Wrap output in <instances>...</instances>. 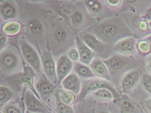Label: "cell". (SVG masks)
<instances>
[{"mask_svg": "<svg viewBox=\"0 0 151 113\" xmlns=\"http://www.w3.org/2000/svg\"><path fill=\"white\" fill-rule=\"evenodd\" d=\"M41 3L25 2L20 10L24 37L39 52L48 49L49 28L54 17Z\"/></svg>", "mask_w": 151, "mask_h": 113, "instance_id": "obj_1", "label": "cell"}, {"mask_svg": "<svg viewBox=\"0 0 151 113\" xmlns=\"http://www.w3.org/2000/svg\"><path fill=\"white\" fill-rule=\"evenodd\" d=\"M88 31L110 46L123 39L134 37V32L121 17L106 19L88 28Z\"/></svg>", "mask_w": 151, "mask_h": 113, "instance_id": "obj_2", "label": "cell"}, {"mask_svg": "<svg viewBox=\"0 0 151 113\" xmlns=\"http://www.w3.org/2000/svg\"><path fill=\"white\" fill-rule=\"evenodd\" d=\"M74 30L70 24L61 17L53 19L48 34V49L53 56L64 55L76 45Z\"/></svg>", "mask_w": 151, "mask_h": 113, "instance_id": "obj_3", "label": "cell"}, {"mask_svg": "<svg viewBox=\"0 0 151 113\" xmlns=\"http://www.w3.org/2000/svg\"><path fill=\"white\" fill-rule=\"evenodd\" d=\"M19 53L12 47H6L1 50L0 70L1 74L4 76H14L23 71Z\"/></svg>", "mask_w": 151, "mask_h": 113, "instance_id": "obj_4", "label": "cell"}, {"mask_svg": "<svg viewBox=\"0 0 151 113\" xmlns=\"http://www.w3.org/2000/svg\"><path fill=\"white\" fill-rule=\"evenodd\" d=\"M102 61L108 69L111 79L112 77L125 75L131 70L137 69L139 64L138 60L132 55L121 54H113L109 58Z\"/></svg>", "mask_w": 151, "mask_h": 113, "instance_id": "obj_5", "label": "cell"}, {"mask_svg": "<svg viewBox=\"0 0 151 113\" xmlns=\"http://www.w3.org/2000/svg\"><path fill=\"white\" fill-rule=\"evenodd\" d=\"M18 45L22 56L26 63L34 69L39 77L43 75L44 73L41 57L35 47L23 37L19 38Z\"/></svg>", "mask_w": 151, "mask_h": 113, "instance_id": "obj_6", "label": "cell"}, {"mask_svg": "<svg viewBox=\"0 0 151 113\" xmlns=\"http://www.w3.org/2000/svg\"><path fill=\"white\" fill-rule=\"evenodd\" d=\"M101 88H106L109 90L113 94L114 99L117 100L120 97L119 93L110 82L95 77L85 79L82 81V89L77 98V101L82 100L88 94Z\"/></svg>", "mask_w": 151, "mask_h": 113, "instance_id": "obj_7", "label": "cell"}, {"mask_svg": "<svg viewBox=\"0 0 151 113\" xmlns=\"http://www.w3.org/2000/svg\"><path fill=\"white\" fill-rule=\"evenodd\" d=\"M97 57L106 60L113 55L112 46L99 40L93 34L86 31L77 34Z\"/></svg>", "mask_w": 151, "mask_h": 113, "instance_id": "obj_8", "label": "cell"}, {"mask_svg": "<svg viewBox=\"0 0 151 113\" xmlns=\"http://www.w3.org/2000/svg\"><path fill=\"white\" fill-rule=\"evenodd\" d=\"M90 13L84 5L83 1H75L73 9L70 16V25L76 34L86 31L90 19Z\"/></svg>", "mask_w": 151, "mask_h": 113, "instance_id": "obj_9", "label": "cell"}, {"mask_svg": "<svg viewBox=\"0 0 151 113\" xmlns=\"http://www.w3.org/2000/svg\"><path fill=\"white\" fill-rule=\"evenodd\" d=\"M24 102L27 111L33 113H53L52 110L43 103L35 94L27 88L24 92Z\"/></svg>", "mask_w": 151, "mask_h": 113, "instance_id": "obj_10", "label": "cell"}, {"mask_svg": "<svg viewBox=\"0 0 151 113\" xmlns=\"http://www.w3.org/2000/svg\"><path fill=\"white\" fill-rule=\"evenodd\" d=\"M43 72L47 77L55 85L58 84L56 64L54 56L49 49H44L40 52Z\"/></svg>", "mask_w": 151, "mask_h": 113, "instance_id": "obj_11", "label": "cell"}, {"mask_svg": "<svg viewBox=\"0 0 151 113\" xmlns=\"http://www.w3.org/2000/svg\"><path fill=\"white\" fill-rule=\"evenodd\" d=\"M23 64V71L21 73L14 75V77H15L14 79H15L17 83L19 84L24 85L25 86L27 87L35 94V95L40 100L43 101L39 94L36 91L35 86L34 85V78L37 77V75L34 69L28 64L26 63Z\"/></svg>", "mask_w": 151, "mask_h": 113, "instance_id": "obj_12", "label": "cell"}, {"mask_svg": "<svg viewBox=\"0 0 151 113\" xmlns=\"http://www.w3.org/2000/svg\"><path fill=\"white\" fill-rule=\"evenodd\" d=\"M142 77V72L139 69H134L127 72L121 81V87L124 93L126 94L131 93Z\"/></svg>", "mask_w": 151, "mask_h": 113, "instance_id": "obj_13", "label": "cell"}, {"mask_svg": "<svg viewBox=\"0 0 151 113\" xmlns=\"http://www.w3.org/2000/svg\"><path fill=\"white\" fill-rule=\"evenodd\" d=\"M47 4L52 10L56 12L61 17L70 24V16L73 9L75 1H46Z\"/></svg>", "mask_w": 151, "mask_h": 113, "instance_id": "obj_14", "label": "cell"}, {"mask_svg": "<svg viewBox=\"0 0 151 113\" xmlns=\"http://www.w3.org/2000/svg\"><path fill=\"white\" fill-rule=\"evenodd\" d=\"M73 63L67 55H63L58 58L56 62V69L58 84L71 73Z\"/></svg>", "mask_w": 151, "mask_h": 113, "instance_id": "obj_15", "label": "cell"}, {"mask_svg": "<svg viewBox=\"0 0 151 113\" xmlns=\"http://www.w3.org/2000/svg\"><path fill=\"white\" fill-rule=\"evenodd\" d=\"M137 45L135 37H128L117 42L113 49L121 54L131 56L134 55L136 52Z\"/></svg>", "mask_w": 151, "mask_h": 113, "instance_id": "obj_16", "label": "cell"}, {"mask_svg": "<svg viewBox=\"0 0 151 113\" xmlns=\"http://www.w3.org/2000/svg\"><path fill=\"white\" fill-rule=\"evenodd\" d=\"M35 87L40 98L49 97L55 92V85L47 77L45 74L39 77Z\"/></svg>", "mask_w": 151, "mask_h": 113, "instance_id": "obj_17", "label": "cell"}, {"mask_svg": "<svg viewBox=\"0 0 151 113\" xmlns=\"http://www.w3.org/2000/svg\"><path fill=\"white\" fill-rule=\"evenodd\" d=\"M117 100L121 113H142L139 104L125 94L120 96Z\"/></svg>", "mask_w": 151, "mask_h": 113, "instance_id": "obj_18", "label": "cell"}, {"mask_svg": "<svg viewBox=\"0 0 151 113\" xmlns=\"http://www.w3.org/2000/svg\"><path fill=\"white\" fill-rule=\"evenodd\" d=\"M76 45L79 53V62L87 66H89L95 57L94 53L78 35L76 37Z\"/></svg>", "mask_w": 151, "mask_h": 113, "instance_id": "obj_19", "label": "cell"}, {"mask_svg": "<svg viewBox=\"0 0 151 113\" xmlns=\"http://www.w3.org/2000/svg\"><path fill=\"white\" fill-rule=\"evenodd\" d=\"M65 90L78 95L82 89V81L79 77L75 73H70L61 82Z\"/></svg>", "mask_w": 151, "mask_h": 113, "instance_id": "obj_20", "label": "cell"}, {"mask_svg": "<svg viewBox=\"0 0 151 113\" xmlns=\"http://www.w3.org/2000/svg\"><path fill=\"white\" fill-rule=\"evenodd\" d=\"M89 66L96 77L111 82L112 79L108 69L101 59L97 56L94 57Z\"/></svg>", "mask_w": 151, "mask_h": 113, "instance_id": "obj_21", "label": "cell"}, {"mask_svg": "<svg viewBox=\"0 0 151 113\" xmlns=\"http://www.w3.org/2000/svg\"><path fill=\"white\" fill-rule=\"evenodd\" d=\"M17 7L15 4L9 1H2L0 4V14L5 22L14 20L17 15Z\"/></svg>", "mask_w": 151, "mask_h": 113, "instance_id": "obj_22", "label": "cell"}, {"mask_svg": "<svg viewBox=\"0 0 151 113\" xmlns=\"http://www.w3.org/2000/svg\"><path fill=\"white\" fill-rule=\"evenodd\" d=\"M22 29V24L20 21L12 20L4 23L1 27V32L6 36L13 37L19 34Z\"/></svg>", "mask_w": 151, "mask_h": 113, "instance_id": "obj_23", "label": "cell"}, {"mask_svg": "<svg viewBox=\"0 0 151 113\" xmlns=\"http://www.w3.org/2000/svg\"><path fill=\"white\" fill-rule=\"evenodd\" d=\"M73 69L75 73L80 77L86 79L97 77L91 68L80 62H74Z\"/></svg>", "mask_w": 151, "mask_h": 113, "instance_id": "obj_24", "label": "cell"}, {"mask_svg": "<svg viewBox=\"0 0 151 113\" xmlns=\"http://www.w3.org/2000/svg\"><path fill=\"white\" fill-rule=\"evenodd\" d=\"M83 3L90 15H98L103 11V5L100 1H85Z\"/></svg>", "mask_w": 151, "mask_h": 113, "instance_id": "obj_25", "label": "cell"}, {"mask_svg": "<svg viewBox=\"0 0 151 113\" xmlns=\"http://www.w3.org/2000/svg\"><path fill=\"white\" fill-rule=\"evenodd\" d=\"M55 109L57 113H74L70 106L63 103L60 99L58 90L55 93Z\"/></svg>", "mask_w": 151, "mask_h": 113, "instance_id": "obj_26", "label": "cell"}, {"mask_svg": "<svg viewBox=\"0 0 151 113\" xmlns=\"http://www.w3.org/2000/svg\"><path fill=\"white\" fill-rule=\"evenodd\" d=\"M91 94L98 99L109 101L114 99V95L109 90L106 88H101L94 91Z\"/></svg>", "mask_w": 151, "mask_h": 113, "instance_id": "obj_27", "label": "cell"}, {"mask_svg": "<svg viewBox=\"0 0 151 113\" xmlns=\"http://www.w3.org/2000/svg\"><path fill=\"white\" fill-rule=\"evenodd\" d=\"M58 93L61 100L67 105L71 106L75 101V94L67 90L59 89Z\"/></svg>", "mask_w": 151, "mask_h": 113, "instance_id": "obj_28", "label": "cell"}, {"mask_svg": "<svg viewBox=\"0 0 151 113\" xmlns=\"http://www.w3.org/2000/svg\"><path fill=\"white\" fill-rule=\"evenodd\" d=\"M13 92L6 87H0V102L1 104H4L8 102L13 96Z\"/></svg>", "mask_w": 151, "mask_h": 113, "instance_id": "obj_29", "label": "cell"}, {"mask_svg": "<svg viewBox=\"0 0 151 113\" xmlns=\"http://www.w3.org/2000/svg\"><path fill=\"white\" fill-rule=\"evenodd\" d=\"M137 49L140 54H147L151 52V46L147 41L143 39L137 43Z\"/></svg>", "mask_w": 151, "mask_h": 113, "instance_id": "obj_30", "label": "cell"}, {"mask_svg": "<svg viewBox=\"0 0 151 113\" xmlns=\"http://www.w3.org/2000/svg\"><path fill=\"white\" fill-rule=\"evenodd\" d=\"M3 113H23L21 108L14 103L7 104L3 108Z\"/></svg>", "mask_w": 151, "mask_h": 113, "instance_id": "obj_31", "label": "cell"}, {"mask_svg": "<svg viewBox=\"0 0 151 113\" xmlns=\"http://www.w3.org/2000/svg\"><path fill=\"white\" fill-rule=\"evenodd\" d=\"M141 84L145 90L151 94V75L145 74L141 79Z\"/></svg>", "mask_w": 151, "mask_h": 113, "instance_id": "obj_32", "label": "cell"}, {"mask_svg": "<svg viewBox=\"0 0 151 113\" xmlns=\"http://www.w3.org/2000/svg\"><path fill=\"white\" fill-rule=\"evenodd\" d=\"M68 56L70 59L74 62H78L79 59V53L77 49H71L68 52Z\"/></svg>", "mask_w": 151, "mask_h": 113, "instance_id": "obj_33", "label": "cell"}, {"mask_svg": "<svg viewBox=\"0 0 151 113\" xmlns=\"http://www.w3.org/2000/svg\"><path fill=\"white\" fill-rule=\"evenodd\" d=\"M106 4L111 8H117L122 4V1L121 0H106L105 1Z\"/></svg>", "mask_w": 151, "mask_h": 113, "instance_id": "obj_34", "label": "cell"}, {"mask_svg": "<svg viewBox=\"0 0 151 113\" xmlns=\"http://www.w3.org/2000/svg\"><path fill=\"white\" fill-rule=\"evenodd\" d=\"M138 28L141 31H145L148 29V22L142 19L139 21L138 25Z\"/></svg>", "mask_w": 151, "mask_h": 113, "instance_id": "obj_35", "label": "cell"}, {"mask_svg": "<svg viewBox=\"0 0 151 113\" xmlns=\"http://www.w3.org/2000/svg\"><path fill=\"white\" fill-rule=\"evenodd\" d=\"M141 18L147 22L151 21V6L147 10L145 14L141 16Z\"/></svg>", "mask_w": 151, "mask_h": 113, "instance_id": "obj_36", "label": "cell"}, {"mask_svg": "<svg viewBox=\"0 0 151 113\" xmlns=\"http://www.w3.org/2000/svg\"><path fill=\"white\" fill-rule=\"evenodd\" d=\"M0 47H1V50H2L3 48H4V46L7 41V37L6 35L1 32L0 34Z\"/></svg>", "mask_w": 151, "mask_h": 113, "instance_id": "obj_37", "label": "cell"}, {"mask_svg": "<svg viewBox=\"0 0 151 113\" xmlns=\"http://www.w3.org/2000/svg\"><path fill=\"white\" fill-rule=\"evenodd\" d=\"M145 107L149 112L151 113V99L147 100L145 102Z\"/></svg>", "mask_w": 151, "mask_h": 113, "instance_id": "obj_38", "label": "cell"}, {"mask_svg": "<svg viewBox=\"0 0 151 113\" xmlns=\"http://www.w3.org/2000/svg\"><path fill=\"white\" fill-rule=\"evenodd\" d=\"M147 69L151 73V55L147 59Z\"/></svg>", "mask_w": 151, "mask_h": 113, "instance_id": "obj_39", "label": "cell"}, {"mask_svg": "<svg viewBox=\"0 0 151 113\" xmlns=\"http://www.w3.org/2000/svg\"><path fill=\"white\" fill-rule=\"evenodd\" d=\"M96 113H109V112L106 109H101L98 110Z\"/></svg>", "mask_w": 151, "mask_h": 113, "instance_id": "obj_40", "label": "cell"}, {"mask_svg": "<svg viewBox=\"0 0 151 113\" xmlns=\"http://www.w3.org/2000/svg\"><path fill=\"white\" fill-rule=\"evenodd\" d=\"M144 39L146 40L149 43H150V45L151 46V35H149V36H147V37H146Z\"/></svg>", "mask_w": 151, "mask_h": 113, "instance_id": "obj_41", "label": "cell"}, {"mask_svg": "<svg viewBox=\"0 0 151 113\" xmlns=\"http://www.w3.org/2000/svg\"><path fill=\"white\" fill-rule=\"evenodd\" d=\"M148 27H149V28L151 30V21L148 22Z\"/></svg>", "mask_w": 151, "mask_h": 113, "instance_id": "obj_42", "label": "cell"}, {"mask_svg": "<svg viewBox=\"0 0 151 113\" xmlns=\"http://www.w3.org/2000/svg\"><path fill=\"white\" fill-rule=\"evenodd\" d=\"M26 113H32V112H29V111H27V112H26Z\"/></svg>", "mask_w": 151, "mask_h": 113, "instance_id": "obj_43", "label": "cell"}, {"mask_svg": "<svg viewBox=\"0 0 151 113\" xmlns=\"http://www.w3.org/2000/svg\"><path fill=\"white\" fill-rule=\"evenodd\" d=\"M1 113H3L2 112H1Z\"/></svg>", "mask_w": 151, "mask_h": 113, "instance_id": "obj_44", "label": "cell"}]
</instances>
